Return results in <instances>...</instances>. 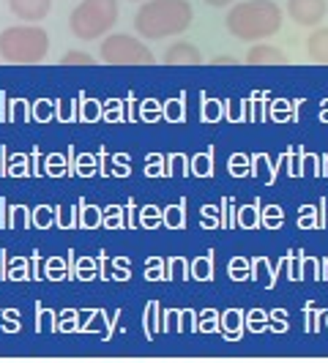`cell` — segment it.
<instances>
[{"instance_id": "obj_7", "label": "cell", "mask_w": 328, "mask_h": 363, "mask_svg": "<svg viewBox=\"0 0 328 363\" xmlns=\"http://www.w3.org/2000/svg\"><path fill=\"white\" fill-rule=\"evenodd\" d=\"M9 9L22 22H41L50 14L53 0H9Z\"/></svg>"}, {"instance_id": "obj_6", "label": "cell", "mask_w": 328, "mask_h": 363, "mask_svg": "<svg viewBox=\"0 0 328 363\" xmlns=\"http://www.w3.org/2000/svg\"><path fill=\"white\" fill-rule=\"evenodd\" d=\"M328 14L326 0H288V17L301 28H317Z\"/></svg>"}, {"instance_id": "obj_10", "label": "cell", "mask_w": 328, "mask_h": 363, "mask_svg": "<svg viewBox=\"0 0 328 363\" xmlns=\"http://www.w3.org/2000/svg\"><path fill=\"white\" fill-rule=\"evenodd\" d=\"M246 60L249 63H285V52L271 44H257L246 52Z\"/></svg>"}, {"instance_id": "obj_12", "label": "cell", "mask_w": 328, "mask_h": 363, "mask_svg": "<svg viewBox=\"0 0 328 363\" xmlns=\"http://www.w3.org/2000/svg\"><path fill=\"white\" fill-rule=\"evenodd\" d=\"M208 6H214V9H224V6H230L233 0H205Z\"/></svg>"}, {"instance_id": "obj_13", "label": "cell", "mask_w": 328, "mask_h": 363, "mask_svg": "<svg viewBox=\"0 0 328 363\" xmlns=\"http://www.w3.org/2000/svg\"><path fill=\"white\" fill-rule=\"evenodd\" d=\"M131 3H140V0H131Z\"/></svg>"}, {"instance_id": "obj_8", "label": "cell", "mask_w": 328, "mask_h": 363, "mask_svg": "<svg viewBox=\"0 0 328 363\" xmlns=\"http://www.w3.org/2000/svg\"><path fill=\"white\" fill-rule=\"evenodd\" d=\"M164 63H202V52L195 44L178 41L164 52Z\"/></svg>"}, {"instance_id": "obj_11", "label": "cell", "mask_w": 328, "mask_h": 363, "mask_svg": "<svg viewBox=\"0 0 328 363\" xmlns=\"http://www.w3.org/2000/svg\"><path fill=\"white\" fill-rule=\"evenodd\" d=\"M60 63H69V66H88V63H93V55H88V52H66L63 55V60Z\"/></svg>"}, {"instance_id": "obj_5", "label": "cell", "mask_w": 328, "mask_h": 363, "mask_svg": "<svg viewBox=\"0 0 328 363\" xmlns=\"http://www.w3.org/2000/svg\"><path fill=\"white\" fill-rule=\"evenodd\" d=\"M102 60L107 63H153V52L148 50L143 41L126 36V33H115L102 41Z\"/></svg>"}, {"instance_id": "obj_3", "label": "cell", "mask_w": 328, "mask_h": 363, "mask_svg": "<svg viewBox=\"0 0 328 363\" xmlns=\"http://www.w3.org/2000/svg\"><path fill=\"white\" fill-rule=\"evenodd\" d=\"M50 52V36L36 22L14 25L0 33V57L9 63H41Z\"/></svg>"}, {"instance_id": "obj_1", "label": "cell", "mask_w": 328, "mask_h": 363, "mask_svg": "<svg viewBox=\"0 0 328 363\" xmlns=\"http://www.w3.org/2000/svg\"><path fill=\"white\" fill-rule=\"evenodd\" d=\"M195 19L189 0H148L134 14V30L143 38H170L189 30Z\"/></svg>"}, {"instance_id": "obj_4", "label": "cell", "mask_w": 328, "mask_h": 363, "mask_svg": "<svg viewBox=\"0 0 328 363\" xmlns=\"http://www.w3.org/2000/svg\"><path fill=\"white\" fill-rule=\"evenodd\" d=\"M118 22V0H82L69 17V30L80 41H96Z\"/></svg>"}, {"instance_id": "obj_2", "label": "cell", "mask_w": 328, "mask_h": 363, "mask_svg": "<svg viewBox=\"0 0 328 363\" xmlns=\"http://www.w3.org/2000/svg\"><path fill=\"white\" fill-rule=\"evenodd\" d=\"M282 28V9L273 0H246L230 9L227 30L241 41L271 38Z\"/></svg>"}, {"instance_id": "obj_9", "label": "cell", "mask_w": 328, "mask_h": 363, "mask_svg": "<svg viewBox=\"0 0 328 363\" xmlns=\"http://www.w3.org/2000/svg\"><path fill=\"white\" fill-rule=\"evenodd\" d=\"M307 52H310L312 60L328 63V28H317V30L307 38Z\"/></svg>"}]
</instances>
